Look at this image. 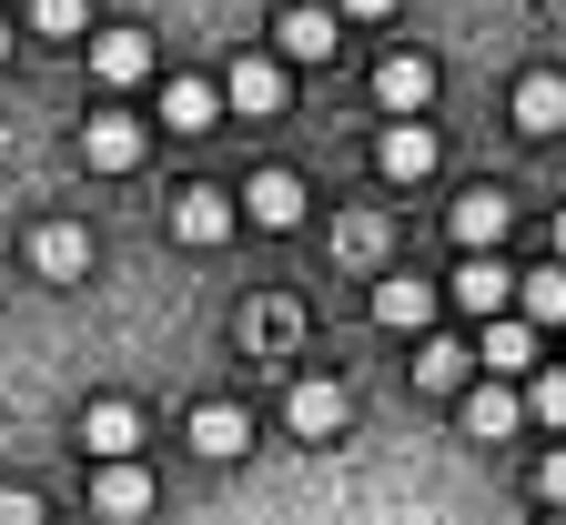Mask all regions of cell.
<instances>
[{
	"instance_id": "obj_28",
	"label": "cell",
	"mask_w": 566,
	"mask_h": 525,
	"mask_svg": "<svg viewBox=\"0 0 566 525\" xmlns=\"http://www.w3.org/2000/svg\"><path fill=\"white\" fill-rule=\"evenodd\" d=\"M536 485H546V505H556V515H566V444H556V455H546V465H536Z\"/></svg>"
},
{
	"instance_id": "obj_15",
	"label": "cell",
	"mask_w": 566,
	"mask_h": 525,
	"mask_svg": "<svg viewBox=\"0 0 566 525\" xmlns=\"http://www.w3.org/2000/svg\"><path fill=\"white\" fill-rule=\"evenodd\" d=\"M212 112H233L223 82H192V71H172V82H163V122H172V132H212Z\"/></svg>"
},
{
	"instance_id": "obj_21",
	"label": "cell",
	"mask_w": 566,
	"mask_h": 525,
	"mask_svg": "<svg viewBox=\"0 0 566 525\" xmlns=\"http://www.w3.org/2000/svg\"><path fill=\"white\" fill-rule=\"evenodd\" d=\"M475 364H495V374H526V364H536V324H526V314L485 324V354H475Z\"/></svg>"
},
{
	"instance_id": "obj_12",
	"label": "cell",
	"mask_w": 566,
	"mask_h": 525,
	"mask_svg": "<svg viewBox=\"0 0 566 525\" xmlns=\"http://www.w3.org/2000/svg\"><path fill=\"white\" fill-rule=\"evenodd\" d=\"M82 444H92L102 465H132V444H142V414H132L122 395H102V405L82 414Z\"/></svg>"
},
{
	"instance_id": "obj_7",
	"label": "cell",
	"mask_w": 566,
	"mask_h": 525,
	"mask_svg": "<svg viewBox=\"0 0 566 525\" xmlns=\"http://www.w3.org/2000/svg\"><path fill=\"white\" fill-rule=\"evenodd\" d=\"M92 515L102 525H142L153 515V475L142 465H92Z\"/></svg>"
},
{
	"instance_id": "obj_4",
	"label": "cell",
	"mask_w": 566,
	"mask_h": 525,
	"mask_svg": "<svg viewBox=\"0 0 566 525\" xmlns=\"http://www.w3.org/2000/svg\"><path fill=\"white\" fill-rule=\"evenodd\" d=\"M92 82L102 92H132V82H153V31H92Z\"/></svg>"
},
{
	"instance_id": "obj_23",
	"label": "cell",
	"mask_w": 566,
	"mask_h": 525,
	"mask_svg": "<svg viewBox=\"0 0 566 525\" xmlns=\"http://www.w3.org/2000/svg\"><path fill=\"white\" fill-rule=\"evenodd\" d=\"M243 344L253 354H283V344H294V304H253L243 314Z\"/></svg>"
},
{
	"instance_id": "obj_31",
	"label": "cell",
	"mask_w": 566,
	"mask_h": 525,
	"mask_svg": "<svg viewBox=\"0 0 566 525\" xmlns=\"http://www.w3.org/2000/svg\"><path fill=\"white\" fill-rule=\"evenodd\" d=\"M0 61H11V21H0Z\"/></svg>"
},
{
	"instance_id": "obj_17",
	"label": "cell",
	"mask_w": 566,
	"mask_h": 525,
	"mask_svg": "<svg viewBox=\"0 0 566 525\" xmlns=\"http://www.w3.org/2000/svg\"><path fill=\"white\" fill-rule=\"evenodd\" d=\"M516 132H566V71H526V82H516Z\"/></svg>"
},
{
	"instance_id": "obj_25",
	"label": "cell",
	"mask_w": 566,
	"mask_h": 525,
	"mask_svg": "<svg viewBox=\"0 0 566 525\" xmlns=\"http://www.w3.org/2000/svg\"><path fill=\"white\" fill-rule=\"evenodd\" d=\"M526 414H536V424H566V364H546L536 385H526Z\"/></svg>"
},
{
	"instance_id": "obj_6",
	"label": "cell",
	"mask_w": 566,
	"mask_h": 525,
	"mask_svg": "<svg viewBox=\"0 0 566 525\" xmlns=\"http://www.w3.org/2000/svg\"><path fill=\"white\" fill-rule=\"evenodd\" d=\"M142 153H153V132H142L132 112L82 122V162H92V172H142Z\"/></svg>"
},
{
	"instance_id": "obj_8",
	"label": "cell",
	"mask_w": 566,
	"mask_h": 525,
	"mask_svg": "<svg viewBox=\"0 0 566 525\" xmlns=\"http://www.w3.org/2000/svg\"><path fill=\"white\" fill-rule=\"evenodd\" d=\"M192 455H212V465H233V455H253V414L243 405H192Z\"/></svg>"
},
{
	"instance_id": "obj_2",
	"label": "cell",
	"mask_w": 566,
	"mask_h": 525,
	"mask_svg": "<svg viewBox=\"0 0 566 525\" xmlns=\"http://www.w3.org/2000/svg\"><path fill=\"white\" fill-rule=\"evenodd\" d=\"M446 293H455V304H465L475 324H506V304H516V293H526V273H506V253H465Z\"/></svg>"
},
{
	"instance_id": "obj_32",
	"label": "cell",
	"mask_w": 566,
	"mask_h": 525,
	"mask_svg": "<svg viewBox=\"0 0 566 525\" xmlns=\"http://www.w3.org/2000/svg\"><path fill=\"white\" fill-rule=\"evenodd\" d=\"M546 525H566V515H546Z\"/></svg>"
},
{
	"instance_id": "obj_11",
	"label": "cell",
	"mask_w": 566,
	"mask_h": 525,
	"mask_svg": "<svg viewBox=\"0 0 566 525\" xmlns=\"http://www.w3.org/2000/svg\"><path fill=\"white\" fill-rule=\"evenodd\" d=\"M273 41H283V61H334V11H324V0H294V11H283L273 21Z\"/></svg>"
},
{
	"instance_id": "obj_27",
	"label": "cell",
	"mask_w": 566,
	"mask_h": 525,
	"mask_svg": "<svg viewBox=\"0 0 566 525\" xmlns=\"http://www.w3.org/2000/svg\"><path fill=\"white\" fill-rule=\"evenodd\" d=\"M0 525H41V495L31 485H0Z\"/></svg>"
},
{
	"instance_id": "obj_5",
	"label": "cell",
	"mask_w": 566,
	"mask_h": 525,
	"mask_svg": "<svg viewBox=\"0 0 566 525\" xmlns=\"http://www.w3.org/2000/svg\"><path fill=\"white\" fill-rule=\"evenodd\" d=\"M375 102H385L395 122H424V102H436V61H424V51L375 61Z\"/></svg>"
},
{
	"instance_id": "obj_3",
	"label": "cell",
	"mask_w": 566,
	"mask_h": 525,
	"mask_svg": "<svg viewBox=\"0 0 566 525\" xmlns=\"http://www.w3.org/2000/svg\"><path fill=\"white\" fill-rule=\"evenodd\" d=\"M223 102H233L243 122H273L283 102H294V82H283V61H263V51H243V61L223 71Z\"/></svg>"
},
{
	"instance_id": "obj_19",
	"label": "cell",
	"mask_w": 566,
	"mask_h": 525,
	"mask_svg": "<svg viewBox=\"0 0 566 525\" xmlns=\"http://www.w3.org/2000/svg\"><path fill=\"white\" fill-rule=\"evenodd\" d=\"M526 424V395H506V385H475L465 395V434H485V444H506Z\"/></svg>"
},
{
	"instance_id": "obj_20",
	"label": "cell",
	"mask_w": 566,
	"mask_h": 525,
	"mask_svg": "<svg viewBox=\"0 0 566 525\" xmlns=\"http://www.w3.org/2000/svg\"><path fill=\"white\" fill-rule=\"evenodd\" d=\"M465 374H475V354H465V344H424V354H415V385H424V395H475Z\"/></svg>"
},
{
	"instance_id": "obj_9",
	"label": "cell",
	"mask_w": 566,
	"mask_h": 525,
	"mask_svg": "<svg viewBox=\"0 0 566 525\" xmlns=\"http://www.w3.org/2000/svg\"><path fill=\"white\" fill-rule=\"evenodd\" d=\"M506 222H516V202L495 192V182L455 192V243H465V253H495V243H506Z\"/></svg>"
},
{
	"instance_id": "obj_18",
	"label": "cell",
	"mask_w": 566,
	"mask_h": 525,
	"mask_svg": "<svg viewBox=\"0 0 566 525\" xmlns=\"http://www.w3.org/2000/svg\"><path fill=\"white\" fill-rule=\"evenodd\" d=\"M424 314H436V283H415V273H385V283H375V324H385V334H415Z\"/></svg>"
},
{
	"instance_id": "obj_16",
	"label": "cell",
	"mask_w": 566,
	"mask_h": 525,
	"mask_svg": "<svg viewBox=\"0 0 566 525\" xmlns=\"http://www.w3.org/2000/svg\"><path fill=\"white\" fill-rule=\"evenodd\" d=\"M344 385H324V374H304V385H294V405H283V424H294V434H344Z\"/></svg>"
},
{
	"instance_id": "obj_10",
	"label": "cell",
	"mask_w": 566,
	"mask_h": 525,
	"mask_svg": "<svg viewBox=\"0 0 566 525\" xmlns=\"http://www.w3.org/2000/svg\"><path fill=\"white\" fill-rule=\"evenodd\" d=\"M304 212H314V202H304L294 172H253V182H243V222H263V233H294Z\"/></svg>"
},
{
	"instance_id": "obj_1",
	"label": "cell",
	"mask_w": 566,
	"mask_h": 525,
	"mask_svg": "<svg viewBox=\"0 0 566 525\" xmlns=\"http://www.w3.org/2000/svg\"><path fill=\"white\" fill-rule=\"evenodd\" d=\"M233 233H243V192H223V182H182L172 192V243L212 253V243H233Z\"/></svg>"
},
{
	"instance_id": "obj_26",
	"label": "cell",
	"mask_w": 566,
	"mask_h": 525,
	"mask_svg": "<svg viewBox=\"0 0 566 525\" xmlns=\"http://www.w3.org/2000/svg\"><path fill=\"white\" fill-rule=\"evenodd\" d=\"M334 243H344V253H385V222H375V212H354V222H344Z\"/></svg>"
},
{
	"instance_id": "obj_29",
	"label": "cell",
	"mask_w": 566,
	"mask_h": 525,
	"mask_svg": "<svg viewBox=\"0 0 566 525\" xmlns=\"http://www.w3.org/2000/svg\"><path fill=\"white\" fill-rule=\"evenodd\" d=\"M344 11H354V21H385V11H395V0H344Z\"/></svg>"
},
{
	"instance_id": "obj_14",
	"label": "cell",
	"mask_w": 566,
	"mask_h": 525,
	"mask_svg": "<svg viewBox=\"0 0 566 525\" xmlns=\"http://www.w3.org/2000/svg\"><path fill=\"white\" fill-rule=\"evenodd\" d=\"M31 263L51 283H82L92 273V233H82V222H41V233H31Z\"/></svg>"
},
{
	"instance_id": "obj_13",
	"label": "cell",
	"mask_w": 566,
	"mask_h": 525,
	"mask_svg": "<svg viewBox=\"0 0 566 525\" xmlns=\"http://www.w3.org/2000/svg\"><path fill=\"white\" fill-rule=\"evenodd\" d=\"M375 162H385V182H424V172H436V132H424V122H385Z\"/></svg>"
},
{
	"instance_id": "obj_30",
	"label": "cell",
	"mask_w": 566,
	"mask_h": 525,
	"mask_svg": "<svg viewBox=\"0 0 566 525\" xmlns=\"http://www.w3.org/2000/svg\"><path fill=\"white\" fill-rule=\"evenodd\" d=\"M556 263H566V212H556Z\"/></svg>"
},
{
	"instance_id": "obj_22",
	"label": "cell",
	"mask_w": 566,
	"mask_h": 525,
	"mask_svg": "<svg viewBox=\"0 0 566 525\" xmlns=\"http://www.w3.org/2000/svg\"><path fill=\"white\" fill-rule=\"evenodd\" d=\"M516 314H526L536 334H546V324H566V263H536V273H526V293H516Z\"/></svg>"
},
{
	"instance_id": "obj_33",
	"label": "cell",
	"mask_w": 566,
	"mask_h": 525,
	"mask_svg": "<svg viewBox=\"0 0 566 525\" xmlns=\"http://www.w3.org/2000/svg\"><path fill=\"white\" fill-rule=\"evenodd\" d=\"M283 11H294V0H283Z\"/></svg>"
},
{
	"instance_id": "obj_24",
	"label": "cell",
	"mask_w": 566,
	"mask_h": 525,
	"mask_svg": "<svg viewBox=\"0 0 566 525\" xmlns=\"http://www.w3.org/2000/svg\"><path fill=\"white\" fill-rule=\"evenodd\" d=\"M31 31H51V41H82V31H92V0H31Z\"/></svg>"
}]
</instances>
